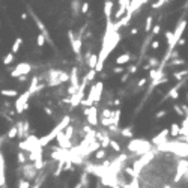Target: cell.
<instances>
[{
  "instance_id": "37",
  "label": "cell",
  "mask_w": 188,
  "mask_h": 188,
  "mask_svg": "<svg viewBox=\"0 0 188 188\" xmlns=\"http://www.w3.org/2000/svg\"><path fill=\"white\" fill-rule=\"evenodd\" d=\"M143 69H144V71H149V69H151V66H149V65H148V63H146V65H144V66H143Z\"/></svg>"
},
{
  "instance_id": "18",
  "label": "cell",
  "mask_w": 188,
  "mask_h": 188,
  "mask_svg": "<svg viewBox=\"0 0 188 188\" xmlns=\"http://www.w3.org/2000/svg\"><path fill=\"white\" fill-rule=\"evenodd\" d=\"M160 32H161V24H160V23H157V24H155V26L152 27V29H151V33H149V35H151V36L153 38V36H157V35H158Z\"/></svg>"
},
{
  "instance_id": "16",
  "label": "cell",
  "mask_w": 188,
  "mask_h": 188,
  "mask_svg": "<svg viewBox=\"0 0 188 188\" xmlns=\"http://www.w3.org/2000/svg\"><path fill=\"white\" fill-rule=\"evenodd\" d=\"M148 65L151 66V69L152 68H158L160 66V60L157 59V57H148Z\"/></svg>"
},
{
  "instance_id": "28",
  "label": "cell",
  "mask_w": 188,
  "mask_h": 188,
  "mask_svg": "<svg viewBox=\"0 0 188 188\" xmlns=\"http://www.w3.org/2000/svg\"><path fill=\"white\" fill-rule=\"evenodd\" d=\"M18 188H30V184H29L27 181H21V182L18 184Z\"/></svg>"
},
{
  "instance_id": "15",
  "label": "cell",
  "mask_w": 188,
  "mask_h": 188,
  "mask_svg": "<svg viewBox=\"0 0 188 188\" xmlns=\"http://www.w3.org/2000/svg\"><path fill=\"white\" fill-rule=\"evenodd\" d=\"M152 21H153V17L152 15H148V18H146V21H144V32H146V33H151Z\"/></svg>"
},
{
  "instance_id": "3",
  "label": "cell",
  "mask_w": 188,
  "mask_h": 188,
  "mask_svg": "<svg viewBox=\"0 0 188 188\" xmlns=\"http://www.w3.org/2000/svg\"><path fill=\"white\" fill-rule=\"evenodd\" d=\"M187 20H181L179 23H178L176 29H175V32H173V45H176L178 41L182 38V35H184V30L187 29Z\"/></svg>"
},
{
  "instance_id": "22",
  "label": "cell",
  "mask_w": 188,
  "mask_h": 188,
  "mask_svg": "<svg viewBox=\"0 0 188 188\" xmlns=\"http://www.w3.org/2000/svg\"><path fill=\"white\" fill-rule=\"evenodd\" d=\"M14 62V54H6L5 56V59H3V65H9V63H12Z\"/></svg>"
},
{
  "instance_id": "32",
  "label": "cell",
  "mask_w": 188,
  "mask_h": 188,
  "mask_svg": "<svg viewBox=\"0 0 188 188\" xmlns=\"http://www.w3.org/2000/svg\"><path fill=\"white\" fill-rule=\"evenodd\" d=\"M185 42H187V41H185V38H181V39L178 41V45H185Z\"/></svg>"
},
{
  "instance_id": "19",
  "label": "cell",
  "mask_w": 188,
  "mask_h": 188,
  "mask_svg": "<svg viewBox=\"0 0 188 188\" xmlns=\"http://www.w3.org/2000/svg\"><path fill=\"white\" fill-rule=\"evenodd\" d=\"M45 41H47V39H45V36L42 35V33L36 36V44H38V47H44V45H45Z\"/></svg>"
},
{
  "instance_id": "26",
  "label": "cell",
  "mask_w": 188,
  "mask_h": 188,
  "mask_svg": "<svg viewBox=\"0 0 188 188\" xmlns=\"http://www.w3.org/2000/svg\"><path fill=\"white\" fill-rule=\"evenodd\" d=\"M113 72H115V74H123L125 69H123V66H115V68H113Z\"/></svg>"
},
{
  "instance_id": "1",
  "label": "cell",
  "mask_w": 188,
  "mask_h": 188,
  "mask_svg": "<svg viewBox=\"0 0 188 188\" xmlns=\"http://www.w3.org/2000/svg\"><path fill=\"white\" fill-rule=\"evenodd\" d=\"M30 95H32V94H30L29 90H26L24 94H21L18 98H17V101H15V110H17V113H23L24 110L29 107L27 101H29Z\"/></svg>"
},
{
  "instance_id": "29",
  "label": "cell",
  "mask_w": 188,
  "mask_h": 188,
  "mask_svg": "<svg viewBox=\"0 0 188 188\" xmlns=\"http://www.w3.org/2000/svg\"><path fill=\"white\" fill-rule=\"evenodd\" d=\"M128 78H129V74L128 72H125L122 77H120V83H125V81H128Z\"/></svg>"
},
{
  "instance_id": "33",
  "label": "cell",
  "mask_w": 188,
  "mask_h": 188,
  "mask_svg": "<svg viewBox=\"0 0 188 188\" xmlns=\"http://www.w3.org/2000/svg\"><path fill=\"white\" fill-rule=\"evenodd\" d=\"M24 160H26V158H24L23 153H18V163H24Z\"/></svg>"
},
{
  "instance_id": "13",
  "label": "cell",
  "mask_w": 188,
  "mask_h": 188,
  "mask_svg": "<svg viewBox=\"0 0 188 188\" xmlns=\"http://www.w3.org/2000/svg\"><path fill=\"white\" fill-rule=\"evenodd\" d=\"M187 75H188V69H182V71H178V72H173V78H176L179 81L185 80Z\"/></svg>"
},
{
  "instance_id": "14",
  "label": "cell",
  "mask_w": 188,
  "mask_h": 188,
  "mask_svg": "<svg viewBox=\"0 0 188 188\" xmlns=\"http://www.w3.org/2000/svg\"><path fill=\"white\" fill-rule=\"evenodd\" d=\"M185 63H187V62L184 59H172L165 66H167V68H172V66H179V65H185Z\"/></svg>"
},
{
  "instance_id": "5",
  "label": "cell",
  "mask_w": 188,
  "mask_h": 188,
  "mask_svg": "<svg viewBox=\"0 0 188 188\" xmlns=\"http://www.w3.org/2000/svg\"><path fill=\"white\" fill-rule=\"evenodd\" d=\"M33 167H35V165H23V172H21V173H23V176L26 178L27 182H29L30 179H33L36 175V170Z\"/></svg>"
},
{
  "instance_id": "2",
  "label": "cell",
  "mask_w": 188,
  "mask_h": 188,
  "mask_svg": "<svg viewBox=\"0 0 188 188\" xmlns=\"http://www.w3.org/2000/svg\"><path fill=\"white\" fill-rule=\"evenodd\" d=\"M172 188H188V167H184V170L181 172V175Z\"/></svg>"
},
{
  "instance_id": "23",
  "label": "cell",
  "mask_w": 188,
  "mask_h": 188,
  "mask_svg": "<svg viewBox=\"0 0 188 188\" xmlns=\"http://www.w3.org/2000/svg\"><path fill=\"white\" fill-rule=\"evenodd\" d=\"M89 6H90L89 2H84L83 6H80V12H81V14H87V12H89Z\"/></svg>"
},
{
  "instance_id": "4",
  "label": "cell",
  "mask_w": 188,
  "mask_h": 188,
  "mask_svg": "<svg viewBox=\"0 0 188 188\" xmlns=\"http://www.w3.org/2000/svg\"><path fill=\"white\" fill-rule=\"evenodd\" d=\"M32 71V66L29 63H18L15 69L11 72V77H20V75H27Z\"/></svg>"
},
{
  "instance_id": "6",
  "label": "cell",
  "mask_w": 188,
  "mask_h": 188,
  "mask_svg": "<svg viewBox=\"0 0 188 188\" xmlns=\"http://www.w3.org/2000/svg\"><path fill=\"white\" fill-rule=\"evenodd\" d=\"M6 179H5V158L0 152V188H5Z\"/></svg>"
},
{
  "instance_id": "8",
  "label": "cell",
  "mask_w": 188,
  "mask_h": 188,
  "mask_svg": "<svg viewBox=\"0 0 188 188\" xmlns=\"http://www.w3.org/2000/svg\"><path fill=\"white\" fill-rule=\"evenodd\" d=\"M129 60H132V56H131L129 53H123V54L118 56V57L115 59V62H116V65H118V66H122V65L128 63Z\"/></svg>"
},
{
  "instance_id": "35",
  "label": "cell",
  "mask_w": 188,
  "mask_h": 188,
  "mask_svg": "<svg viewBox=\"0 0 188 188\" xmlns=\"http://www.w3.org/2000/svg\"><path fill=\"white\" fill-rule=\"evenodd\" d=\"M165 115V111L164 110H163V111H160V113H158V115H157V118H163V116H164Z\"/></svg>"
},
{
  "instance_id": "34",
  "label": "cell",
  "mask_w": 188,
  "mask_h": 188,
  "mask_svg": "<svg viewBox=\"0 0 188 188\" xmlns=\"http://www.w3.org/2000/svg\"><path fill=\"white\" fill-rule=\"evenodd\" d=\"M18 80H20V83L26 81V80H27V75H20V77H18Z\"/></svg>"
},
{
  "instance_id": "31",
  "label": "cell",
  "mask_w": 188,
  "mask_h": 188,
  "mask_svg": "<svg viewBox=\"0 0 188 188\" xmlns=\"http://www.w3.org/2000/svg\"><path fill=\"white\" fill-rule=\"evenodd\" d=\"M139 33V29L137 27H134V29H131V32H129V36H136Z\"/></svg>"
},
{
  "instance_id": "27",
  "label": "cell",
  "mask_w": 188,
  "mask_h": 188,
  "mask_svg": "<svg viewBox=\"0 0 188 188\" xmlns=\"http://www.w3.org/2000/svg\"><path fill=\"white\" fill-rule=\"evenodd\" d=\"M146 83H148V78H146V77H143V78H140V80L137 81V86H139V87H143Z\"/></svg>"
},
{
  "instance_id": "24",
  "label": "cell",
  "mask_w": 188,
  "mask_h": 188,
  "mask_svg": "<svg viewBox=\"0 0 188 188\" xmlns=\"http://www.w3.org/2000/svg\"><path fill=\"white\" fill-rule=\"evenodd\" d=\"M137 68H139V63H136V65H131V66H128V69H125L128 74H136L137 72Z\"/></svg>"
},
{
  "instance_id": "21",
  "label": "cell",
  "mask_w": 188,
  "mask_h": 188,
  "mask_svg": "<svg viewBox=\"0 0 188 188\" xmlns=\"http://www.w3.org/2000/svg\"><path fill=\"white\" fill-rule=\"evenodd\" d=\"M17 134H18L17 127H12V128L9 129V132H8V137H9V139H15V137H17Z\"/></svg>"
},
{
  "instance_id": "9",
  "label": "cell",
  "mask_w": 188,
  "mask_h": 188,
  "mask_svg": "<svg viewBox=\"0 0 188 188\" xmlns=\"http://www.w3.org/2000/svg\"><path fill=\"white\" fill-rule=\"evenodd\" d=\"M81 42H83V36L75 38V39L71 42V45H72V51H74L77 56H80V51H81Z\"/></svg>"
},
{
  "instance_id": "17",
  "label": "cell",
  "mask_w": 188,
  "mask_h": 188,
  "mask_svg": "<svg viewBox=\"0 0 188 188\" xmlns=\"http://www.w3.org/2000/svg\"><path fill=\"white\" fill-rule=\"evenodd\" d=\"M71 8H72V14L77 15V14L80 12V2H78V0H74V2L71 3Z\"/></svg>"
},
{
  "instance_id": "10",
  "label": "cell",
  "mask_w": 188,
  "mask_h": 188,
  "mask_svg": "<svg viewBox=\"0 0 188 188\" xmlns=\"http://www.w3.org/2000/svg\"><path fill=\"white\" fill-rule=\"evenodd\" d=\"M96 63H98V54L92 53V54L89 56V59H87V66H89V69H95V68H96Z\"/></svg>"
},
{
  "instance_id": "38",
  "label": "cell",
  "mask_w": 188,
  "mask_h": 188,
  "mask_svg": "<svg viewBox=\"0 0 188 188\" xmlns=\"http://www.w3.org/2000/svg\"><path fill=\"white\" fill-rule=\"evenodd\" d=\"M187 99H188V94H187Z\"/></svg>"
},
{
  "instance_id": "11",
  "label": "cell",
  "mask_w": 188,
  "mask_h": 188,
  "mask_svg": "<svg viewBox=\"0 0 188 188\" xmlns=\"http://www.w3.org/2000/svg\"><path fill=\"white\" fill-rule=\"evenodd\" d=\"M21 44H23V38H17V39H15V42L12 44V47H11V54L18 53V50H20V47H21Z\"/></svg>"
},
{
  "instance_id": "36",
  "label": "cell",
  "mask_w": 188,
  "mask_h": 188,
  "mask_svg": "<svg viewBox=\"0 0 188 188\" xmlns=\"http://www.w3.org/2000/svg\"><path fill=\"white\" fill-rule=\"evenodd\" d=\"M113 104H115V106H120V99H119V98H116V99H115V102H113Z\"/></svg>"
},
{
  "instance_id": "30",
  "label": "cell",
  "mask_w": 188,
  "mask_h": 188,
  "mask_svg": "<svg viewBox=\"0 0 188 188\" xmlns=\"http://www.w3.org/2000/svg\"><path fill=\"white\" fill-rule=\"evenodd\" d=\"M173 108H175V111H176L178 115H181V116H184V111H182V108L179 106H173Z\"/></svg>"
},
{
  "instance_id": "20",
  "label": "cell",
  "mask_w": 188,
  "mask_h": 188,
  "mask_svg": "<svg viewBox=\"0 0 188 188\" xmlns=\"http://www.w3.org/2000/svg\"><path fill=\"white\" fill-rule=\"evenodd\" d=\"M95 77H96V72H95V69H89V72L84 75V78H86L87 81H94Z\"/></svg>"
},
{
  "instance_id": "12",
  "label": "cell",
  "mask_w": 188,
  "mask_h": 188,
  "mask_svg": "<svg viewBox=\"0 0 188 188\" xmlns=\"http://www.w3.org/2000/svg\"><path fill=\"white\" fill-rule=\"evenodd\" d=\"M0 94L3 95V96H6V98H14V96L18 95V92H17L15 89H2Z\"/></svg>"
},
{
  "instance_id": "25",
  "label": "cell",
  "mask_w": 188,
  "mask_h": 188,
  "mask_svg": "<svg viewBox=\"0 0 188 188\" xmlns=\"http://www.w3.org/2000/svg\"><path fill=\"white\" fill-rule=\"evenodd\" d=\"M151 48H152V50H158V48H160V41H157V39L153 41V39H152V42H151Z\"/></svg>"
},
{
  "instance_id": "7",
  "label": "cell",
  "mask_w": 188,
  "mask_h": 188,
  "mask_svg": "<svg viewBox=\"0 0 188 188\" xmlns=\"http://www.w3.org/2000/svg\"><path fill=\"white\" fill-rule=\"evenodd\" d=\"M113 8H115V3H113V0H106V3H104V15H106L107 20H111Z\"/></svg>"
}]
</instances>
